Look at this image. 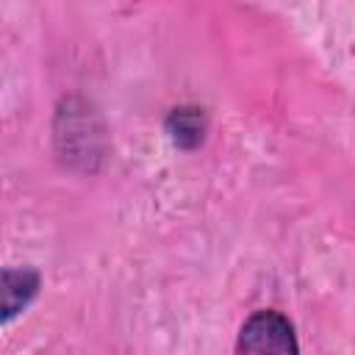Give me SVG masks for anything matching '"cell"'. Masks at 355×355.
I'll use <instances>...</instances> for the list:
<instances>
[{"mask_svg": "<svg viewBox=\"0 0 355 355\" xmlns=\"http://www.w3.org/2000/svg\"><path fill=\"white\" fill-rule=\"evenodd\" d=\"M103 141V125L97 114L80 100V97H64L55 111V144L61 158L67 161H86V158H103L100 150Z\"/></svg>", "mask_w": 355, "mask_h": 355, "instance_id": "obj_1", "label": "cell"}, {"mask_svg": "<svg viewBox=\"0 0 355 355\" xmlns=\"http://www.w3.org/2000/svg\"><path fill=\"white\" fill-rule=\"evenodd\" d=\"M236 355H300L291 319L277 308L252 311L239 327Z\"/></svg>", "mask_w": 355, "mask_h": 355, "instance_id": "obj_2", "label": "cell"}, {"mask_svg": "<svg viewBox=\"0 0 355 355\" xmlns=\"http://www.w3.org/2000/svg\"><path fill=\"white\" fill-rule=\"evenodd\" d=\"M164 130L169 136V141L178 147V150H197L205 139V130H208V119L202 114V108L197 105H180V108H172L169 116L164 119Z\"/></svg>", "mask_w": 355, "mask_h": 355, "instance_id": "obj_4", "label": "cell"}, {"mask_svg": "<svg viewBox=\"0 0 355 355\" xmlns=\"http://www.w3.org/2000/svg\"><path fill=\"white\" fill-rule=\"evenodd\" d=\"M42 294V272L31 263L0 266V327L19 319Z\"/></svg>", "mask_w": 355, "mask_h": 355, "instance_id": "obj_3", "label": "cell"}]
</instances>
